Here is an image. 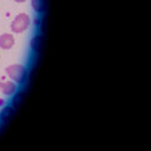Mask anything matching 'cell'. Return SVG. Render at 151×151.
Listing matches in <instances>:
<instances>
[{
    "label": "cell",
    "instance_id": "6da1fadb",
    "mask_svg": "<svg viewBox=\"0 0 151 151\" xmlns=\"http://www.w3.org/2000/svg\"><path fill=\"white\" fill-rule=\"evenodd\" d=\"M6 74L14 82L23 83L27 78V69L21 64H12L6 68Z\"/></svg>",
    "mask_w": 151,
    "mask_h": 151
},
{
    "label": "cell",
    "instance_id": "277c9868",
    "mask_svg": "<svg viewBox=\"0 0 151 151\" xmlns=\"http://www.w3.org/2000/svg\"><path fill=\"white\" fill-rule=\"evenodd\" d=\"M15 45V39L11 34H3L0 35V47L4 50H9Z\"/></svg>",
    "mask_w": 151,
    "mask_h": 151
},
{
    "label": "cell",
    "instance_id": "8992f818",
    "mask_svg": "<svg viewBox=\"0 0 151 151\" xmlns=\"http://www.w3.org/2000/svg\"><path fill=\"white\" fill-rule=\"evenodd\" d=\"M32 6L37 14H44L47 10V0H32Z\"/></svg>",
    "mask_w": 151,
    "mask_h": 151
},
{
    "label": "cell",
    "instance_id": "ba28073f",
    "mask_svg": "<svg viewBox=\"0 0 151 151\" xmlns=\"http://www.w3.org/2000/svg\"><path fill=\"white\" fill-rule=\"evenodd\" d=\"M24 96H26V92L24 91H19V92H15V96L12 98V106L14 108H18L22 103H23V99H24Z\"/></svg>",
    "mask_w": 151,
    "mask_h": 151
},
{
    "label": "cell",
    "instance_id": "7a4b0ae2",
    "mask_svg": "<svg viewBox=\"0 0 151 151\" xmlns=\"http://www.w3.org/2000/svg\"><path fill=\"white\" fill-rule=\"evenodd\" d=\"M30 24V18L27 14H19L11 24V30L14 33H22L24 32Z\"/></svg>",
    "mask_w": 151,
    "mask_h": 151
},
{
    "label": "cell",
    "instance_id": "9c48e42d",
    "mask_svg": "<svg viewBox=\"0 0 151 151\" xmlns=\"http://www.w3.org/2000/svg\"><path fill=\"white\" fill-rule=\"evenodd\" d=\"M15 1H16V3H24L26 0H15Z\"/></svg>",
    "mask_w": 151,
    "mask_h": 151
},
{
    "label": "cell",
    "instance_id": "3957f363",
    "mask_svg": "<svg viewBox=\"0 0 151 151\" xmlns=\"http://www.w3.org/2000/svg\"><path fill=\"white\" fill-rule=\"evenodd\" d=\"M17 91V86L12 81H1L0 80V92L6 96H11Z\"/></svg>",
    "mask_w": 151,
    "mask_h": 151
},
{
    "label": "cell",
    "instance_id": "52a82bcc",
    "mask_svg": "<svg viewBox=\"0 0 151 151\" xmlns=\"http://www.w3.org/2000/svg\"><path fill=\"white\" fill-rule=\"evenodd\" d=\"M14 112H15L14 106H4L3 110L0 111V120H1L3 122L10 121V119L14 116Z\"/></svg>",
    "mask_w": 151,
    "mask_h": 151
},
{
    "label": "cell",
    "instance_id": "5b68a950",
    "mask_svg": "<svg viewBox=\"0 0 151 151\" xmlns=\"http://www.w3.org/2000/svg\"><path fill=\"white\" fill-rule=\"evenodd\" d=\"M42 44H44V36L42 35H35L30 41V47L34 52H40L41 48H42Z\"/></svg>",
    "mask_w": 151,
    "mask_h": 151
}]
</instances>
